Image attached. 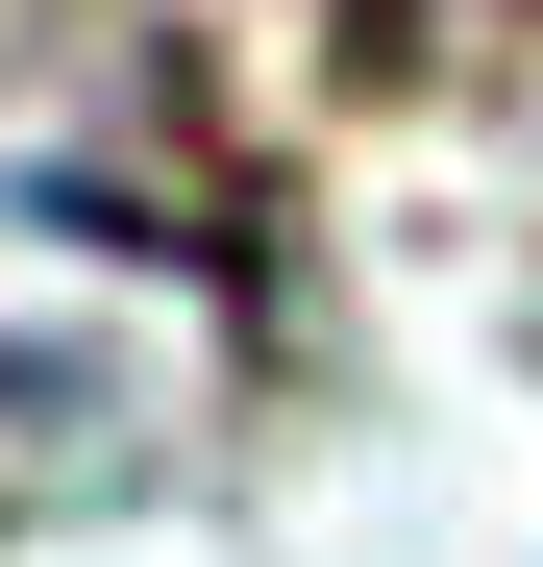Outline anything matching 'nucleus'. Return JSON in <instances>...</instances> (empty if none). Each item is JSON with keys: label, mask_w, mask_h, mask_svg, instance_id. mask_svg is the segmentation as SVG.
Segmentation results:
<instances>
[{"label": "nucleus", "mask_w": 543, "mask_h": 567, "mask_svg": "<svg viewBox=\"0 0 543 567\" xmlns=\"http://www.w3.org/2000/svg\"><path fill=\"white\" fill-rule=\"evenodd\" d=\"M371 50L444 74V100H519V124H543V0H371Z\"/></svg>", "instance_id": "nucleus-1"}]
</instances>
